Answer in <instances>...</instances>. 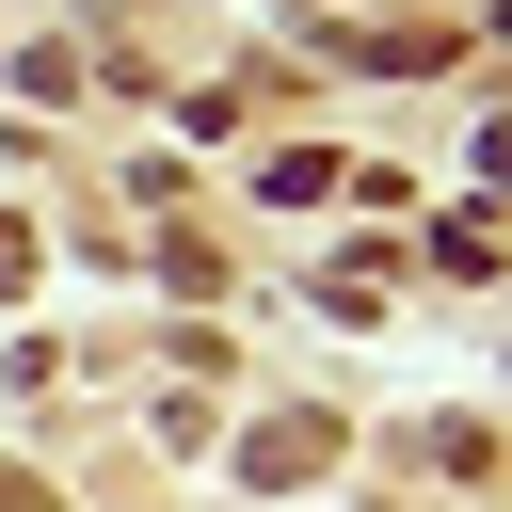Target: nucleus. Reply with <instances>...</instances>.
<instances>
[{"label":"nucleus","mask_w":512,"mask_h":512,"mask_svg":"<svg viewBox=\"0 0 512 512\" xmlns=\"http://www.w3.org/2000/svg\"><path fill=\"white\" fill-rule=\"evenodd\" d=\"M16 272H32V240H16V224H0V288H16Z\"/></svg>","instance_id":"f257e3e1"}]
</instances>
